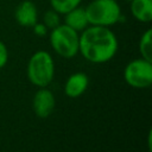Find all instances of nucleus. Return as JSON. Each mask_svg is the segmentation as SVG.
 <instances>
[{
  "mask_svg": "<svg viewBox=\"0 0 152 152\" xmlns=\"http://www.w3.org/2000/svg\"><path fill=\"white\" fill-rule=\"evenodd\" d=\"M55 104H56V100L52 91L46 89L45 87L40 88L33 96L32 107H33L34 114L38 118H42V119L48 118L55 109Z\"/></svg>",
  "mask_w": 152,
  "mask_h": 152,
  "instance_id": "6",
  "label": "nucleus"
},
{
  "mask_svg": "<svg viewBox=\"0 0 152 152\" xmlns=\"http://www.w3.org/2000/svg\"><path fill=\"white\" fill-rule=\"evenodd\" d=\"M50 44L53 51L64 58H72L78 53V39L80 34L77 31L59 24L50 32Z\"/></svg>",
  "mask_w": 152,
  "mask_h": 152,
  "instance_id": "4",
  "label": "nucleus"
},
{
  "mask_svg": "<svg viewBox=\"0 0 152 152\" xmlns=\"http://www.w3.org/2000/svg\"><path fill=\"white\" fill-rule=\"evenodd\" d=\"M131 14L140 23H150L152 20V0H131Z\"/></svg>",
  "mask_w": 152,
  "mask_h": 152,
  "instance_id": "9",
  "label": "nucleus"
},
{
  "mask_svg": "<svg viewBox=\"0 0 152 152\" xmlns=\"http://www.w3.org/2000/svg\"><path fill=\"white\" fill-rule=\"evenodd\" d=\"M139 52L141 55V58L152 62V30L151 28H147L140 37Z\"/></svg>",
  "mask_w": 152,
  "mask_h": 152,
  "instance_id": "11",
  "label": "nucleus"
},
{
  "mask_svg": "<svg viewBox=\"0 0 152 152\" xmlns=\"http://www.w3.org/2000/svg\"><path fill=\"white\" fill-rule=\"evenodd\" d=\"M32 30H33V33L38 37H45L48 34V27L43 24V23H36L33 26H32Z\"/></svg>",
  "mask_w": 152,
  "mask_h": 152,
  "instance_id": "15",
  "label": "nucleus"
},
{
  "mask_svg": "<svg viewBox=\"0 0 152 152\" xmlns=\"http://www.w3.org/2000/svg\"><path fill=\"white\" fill-rule=\"evenodd\" d=\"M43 24L52 30L56 26H58L61 24V14L57 13L55 10H48L44 12L43 14Z\"/></svg>",
  "mask_w": 152,
  "mask_h": 152,
  "instance_id": "13",
  "label": "nucleus"
},
{
  "mask_svg": "<svg viewBox=\"0 0 152 152\" xmlns=\"http://www.w3.org/2000/svg\"><path fill=\"white\" fill-rule=\"evenodd\" d=\"M63 15H64V24L77 32L83 31L89 25L87 15H86V11L83 7L77 6Z\"/></svg>",
  "mask_w": 152,
  "mask_h": 152,
  "instance_id": "10",
  "label": "nucleus"
},
{
  "mask_svg": "<svg viewBox=\"0 0 152 152\" xmlns=\"http://www.w3.org/2000/svg\"><path fill=\"white\" fill-rule=\"evenodd\" d=\"M124 77L133 88H148L152 84V62L144 58L131 61L124 70Z\"/></svg>",
  "mask_w": 152,
  "mask_h": 152,
  "instance_id": "5",
  "label": "nucleus"
},
{
  "mask_svg": "<svg viewBox=\"0 0 152 152\" xmlns=\"http://www.w3.org/2000/svg\"><path fill=\"white\" fill-rule=\"evenodd\" d=\"M118 48V38L109 27L88 25L81 31L78 52L88 62L106 63L115 56Z\"/></svg>",
  "mask_w": 152,
  "mask_h": 152,
  "instance_id": "1",
  "label": "nucleus"
},
{
  "mask_svg": "<svg viewBox=\"0 0 152 152\" xmlns=\"http://www.w3.org/2000/svg\"><path fill=\"white\" fill-rule=\"evenodd\" d=\"M89 78L84 72H75L71 74L64 86V93L66 96L75 99L81 96L88 88Z\"/></svg>",
  "mask_w": 152,
  "mask_h": 152,
  "instance_id": "8",
  "label": "nucleus"
},
{
  "mask_svg": "<svg viewBox=\"0 0 152 152\" xmlns=\"http://www.w3.org/2000/svg\"><path fill=\"white\" fill-rule=\"evenodd\" d=\"M84 11L89 25L110 27L122 20L121 7L116 0H93Z\"/></svg>",
  "mask_w": 152,
  "mask_h": 152,
  "instance_id": "2",
  "label": "nucleus"
},
{
  "mask_svg": "<svg viewBox=\"0 0 152 152\" xmlns=\"http://www.w3.org/2000/svg\"><path fill=\"white\" fill-rule=\"evenodd\" d=\"M14 19L23 27H32L38 21V8L32 0H23L14 10Z\"/></svg>",
  "mask_w": 152,
  "mask_h": 152,
  "instance_id": "7",
  "label": "nucleus"
},
{
  "mask_svg": "<svg viewBox=\"0 0 152 152\" xmlns=\"http://www.w3.org/2000/svg\"><path fill=\"white\" fill-rule=\"evenodd\" d=\"M8 61V50L4 42L0 40V69L6 65Z\"/></svg>",
  "mask_w": 152,
  "mask_h": 152,
  "instance_id": "14",
  "label": "nucleus"
},
{
  "mask_svg": "<svg viewBox=\"0 0 152 152\" xmlns=\"http://www.w3.org/2000/svg\"><path fill=\"white\" fill-rule=\"evenodd\" d=\"M125 1H131V0H125Z\"/></svg>",
  "mask_w": 152,
  "mask_h": 152,
  "instance_id": "17",
  "label": "nucleus"
},
{
  "mask_svg": "<svg viewBox=\"0 0 152 152\" xmlns=\"http://www.w3.org/2000/svg\"><path fill=\"white\" fill-rule=\"evenodd\" d=\"M151 133H152V131L148 132V139H147V144H148V150L150 151H151Z\"/></svg>",
  "mask_w": 152,
  "mask_h": 152,
  "instance_id": "16",
  "label": "nucleus"
},
{
  "mask_svg": "<svg viewBox=\"0 0 152 152\" xmlns=\"http://www.w3.org/2000/svg\"><path fill=\"white\" fill-rule=\"evenodd\" d=\"M27 78L39 88H44L51 83L55 75V63L48 51L39 50L34 52L27 63Z\"/></svg>",
  "mask_w": 152,
  "mask_h": 152,
  "instance_id": "3",
  "label": "nucleus"
},
{
  "mask_svg": "<svg viewBox=\"0 0 152 152\" xmlns=\"http://www.w3.org/2000/svg\"><path fill=\"white\" fill-rule=\"evenodd\" d=\"M51 8L59 14H65L70 10L81 5L82 0H49Z\"/></svg>",
  "mask_w": 152,
  "mask_h": 152,
  "instance_id": "12",
  "label": "nucleus"
}]
</instances>
